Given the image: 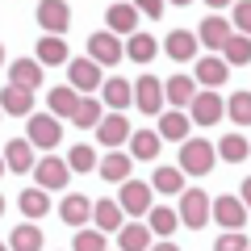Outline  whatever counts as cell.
Instances as JSON below:
<instances>
[{"mask_svg":"<svg viewBox=\"0 0 251 251\" xmlns=\"http://www.w3.org/2000/svg\"><path fill=\"white\" fill-rule=\"evenodd\" d=\"M214 163H218V155L205 138H184L180 143V163H176L180 176H205V172H214Z\"/></svg>","mask_w":251,"mask_h":251,"instance_id":"1","label":"cell"},{"mask_svg":"<svg viewBox=\"0 0 251 251\" xmlns=\"http://www.w3.org/2000/svg\"><path fill=\"white\" fill-rule=\"evenodd\" d=\"M130 105H138V113L159 117L163 113V80L159 75H138L130 84Z\"/></svg>","mask_w":251,"mask_h":251,"instance_id":"2","label":"cell"},{"mask_svg":"<svg viewBox=\"0 0 251 251\" xmlns=\"http://www.w3.org/2000/svg\"><path fill=\"white\" fill-rule=\"evenodd\" d=\"M63 138V126L54 122L50 113H29L25 117V143L38 147V151H54Z\"/></svg>","mask_w":251,"mask_h":251,"instance_id":"3","label":"cell"},{"mask_svg":"<svg viewBox=\"0 0 251 251\" xmlns=\"http://www.w3.org/2000/svg\"><path fill=\"white\" fill-rule=\"evenodd\" d=\"M222 113H226V100L218 97V92H209V88H201L197 97L188 100V126H218L222 122Z\"/></svg>","mask_w":251,"mask_h":251,"instance_id":"4","label":"cell"},{"mask_svg":"<svg viewBox=\"0 0 251 251\" xmlns=\"http://www.w3.org/2000/svg\"><path fill=\"white\" fill-rule=\"evenodd\" d=\"M209 218H214L222 230H243L247 226V205H243V197H209Z\"/></svg>","mask_w":251,"mask_h":251,"instance_id":"5","label":"cell"},{"mask_svg":"<svg viewBox=\"0 0 251 251\" xmlns=\"http://www.w3.org/2000/svg\"><path fill=\"white\" fill-rule=\"evenodd\" d=\"M67 88L75 97H92L100 88V67L92 59H67Z\"/></svg>","mask_w":251,"mask_h":251,"instance_id":"6","label":"cell"},{"mask_svg":"<svg viewBox=\"0 0 251 251\" xmlns=\"http://www.w3.org/2000/svg\"><path fill=\"white\" fill-rule=\"evenodd\" d=\"M176 218H180L184 226H193V230H201V226L209 222V197L201 193V188H184V193H180Z\"/></svg>","mask_w":251,"mask_h":251,"instance_id":"7","label":"cell"},{"mask_svg":"<svg viewBox=\"0 0 251 251\" xmlns=\"http://www.w3.org/2000/svg\"><path fill=\"white\" fill-rule=\"evenodd\" d=\"M38 25H42L50 38H63V34H67V25H72V9H67V0H38Z\"/></svg>","mask_w":251,"mask_h":251,"instance_id":"8","label":"cell"},{"mask_svg":"<svg viewBox=\"0 0 251 251\" xmlns=\"http://www.w3.org/2000/svg\"><path fill=\"white\" fill-rule=\"evenodd\" d=\"M29 172H34V188H42V193H50V188H67V176H72V172H67V163H63L59 155L38 159Z\"/></svg>","mask_w":251,"mask_h":251,"instance_id":"9","label":"cell"},{"mask_svg":"<svg viewBox=\"0 0 251 251\" xmlns=\"http://www.w3.org/2000/svg\"><path fill=\"white\" fill-rule=\"evenodd\" d=\"M155 201H151V184H143V180H122V193H117V209L122 214H147Z\"/></svg>","mask_w":251,"mask_h":251,"instance_id":"10","label":"cell"},{"mask_svg":"<svg viewBox=\"0 0 251 251\" xmlns=\"http://www.w3.org/2000/svg\"><path fill=\"white\" fill-rule=\"evenodd\" d=\"M92 130H97L100 147H109V151H117V147H122L126 138L134 134V126L126 122V113H105V117H100L97 126H92Z\"/></svg>","mask_w":251,"mask_h":251,"instance_id":"11","label":"cell"},{"mask_svg":"<svg viewBox=\"0 0 251 251\" xmlns=\"http://www.w3.org/2000/svg\"><path fill=\"white\" fill-rule=\"evenodd\" d=\"M88 59L97 63V67H117V63H122V42H117L109 29L105 34L97 29V34L88 38Z\"/></svg>","mask_w":251,"mask_h":251,"instance_id":"12","label":"cell"},{"mask_svg":"<svg viewBox=\"0 0 251 251\" xmlns=\"http://www.w3.org/2000/svg\"><path fill=\"white\" fill-rule=\"evenodd\" d=\"M59 218L67 226H75V230H84V222L92 218V201L84 197V193H67V197L59 201Z\"/></svg>","mask_w":251,"mask_h":251,"instance_id":"13","label":"cell"},{"mask_svg":"<svg viewBox=\"0 0 251 251\" xmlns=\"http://www.w3.org/2000/svg\"><path fill=\"white\" fill-rule=\"evenodd\" d=\"M105 25H109V34H134L138 29V13H134V4L130 0H117V4H109V13H105Z\"/></svg>","mask_w":251,"mask_h":251,"instance_id":"14","label":"cell"},{"mask_svg":"<svg viewBox=\"0 0 251 251\" xmlns=\"http://www.w3.org/2000/svg\"><path fill=\"white\" fill-rule=\"evenodd\" d=\"M9 84H13V88H25V92H38V88H42V67H38L34 59L9 63Z\"/></svg>","mask_w":251,"mask_h":251,"instance_id":"15","label":"cell"},{"mask_svg":"<svg viewBox=\"0 0 251 251\" xmlns=\"http://www.w3.org/2000/svg\"><path fill=\"white\" fill-rule=\"evenodd\" d=\"M163 50H168V59H176V63H193L197 59V38H193V29H172L168 42H163Z\"/></svg>","mask_w":251,"mask_h":251,"instance_id":"16","label":"cell"},{"mask_svg":"<svg viewBox=\"0 0 251 251\" xmlns=\"http://www.w3.org/2000/svg\"><path fill=\"white\" fill-rule=\"evenodd\" d=\"M188 130H193V126H188V117L180 113V109H163V113H159V130H155V134H159V143H163V138H168V143H184Z\"/></svg>","mask_w":251,"mask_h":251,"instance_id":"17","label":"cell"},{"mask_svg":"<svg viewBox=\"0 0 251 251\" xmlns=\"http://www.w3.org/2000/svg\"><path fill=\"white\" fill-rule=\"evenodd\" d=\"M226 75H230V67H226L218 54H205V59L197 63V75H193V84H201V88L214 92L218 84H226Z\"/></svg>","mask_w":251,"mask_h":251,"instance_id":"18","label":"cell"},{"mask_svg":"<svg viewBox=\"0 0 251 251\" xmlns=\"http://www.w3.org/2000/svg\"><path fill=\"white\" fill-rule=\"evenodd\" d=\"M0 109H4V113H13V117H29V113H34V92L4 84V88H0Z\"/></svg>","mask_w":251,"mask_h":251,"instance_id":"19","label":"cell"},{"mask_svg":"<svg viewBox=\"0 0 251 251\" xmlns=\"http://www.w3.org/2000/svg\"><path fill=\"white\" fill-rule=\"evenodd\" d=\"M4 172H29L34 168V147L25 143V138H9V147H4Z\"/></svg>","mask_w":251,"mask_h":251,"instance_id":"20","label":"cell"},{"mask_svg":"<svg viewBox=\"0 0 251 251\" xmlns=\"http://www.w3.org/2000/svg\"><path fill=\"white\" fill-rule=\"evenodd\" d=\"M122 54H130V59H134L138 67H147V63H151L155 54H159V42H155L151 34H143V29H134V34H130V42L122 46Z\"/></svg>","mask_w":251,"mask_h":251,"instance_id":"21","label":"cell"},{"mask_svg":"<svg viewBox=\"0 0 251 251\" xmlns=\"http://www.w3.org/2000/svg\"><path fill=\"white\" fill-rule=\"evenodd\" d=\"M193 97H197V84H193V75H172V80L163 84V100H168L172 109H184Z\"/></svg>","mask_w":251,"mask_h":251,"instance_id":"22","label":"cell"},{"mask_svg":"<svg viewBox=\"0 0 251 251\" xmlns=\"http://www.w3.org/2000/svg\"><path fill=\"white\" fill-rule=\"evenodd\" d=\"M126 143H130V159H143V163H151L155 155H159V147H163L155 130H134Z\"/></svg>","mask_w":251,"mask_h":251,"instance_id":"23","label":"cell"},{"mask_svg":"<svg viewBox=\"0 0 251 251\" xmlns=\"http://www.w3.org/2000/svg\"><path fill=\"white\" fill-rule=\"evenodd\" d=\"M97 168H100V176H105V180L122 184V180H130V168H134V159H130L126 151H109L105 159H97Z\"/></svg>","mask_w":251,"mask_h":251,"instance_id":"24","label":"cell"},{"mask_svg":"<svg viewBox=\"0 0 251 251\" xmlns=\"http://www.w3.org/2000/svg\"><path fill=\"white\" fill-rule=\"evenodd\" d=\"M92 222H97L100 234H117L122 222H126V214L117 209V201H97V205H92Z\"/></svg>","mask_w":251,"mask_h":251,"instance_id":"25","label":"cell"},{"mask_svg":"<svg viewBox=\"0 0 251 251\" xmlns=\"http://www.w3.org/2000/svg\"><path fill=\"white\" fill-rule=\"evenodd\" d=\"M117 247H122V251H147V247H151V230H147V222H122V230H117Z\"/></svg>","mask_w":251,"mask_h":251,"instance_id":"26","label":"cell"},{"mask_svg":"<svg viewBox=\"0 0 251 251\" xmlns=\"http://www.w3.org/2000/svg\"><path fill=\"white\" fill-rule=\"evenodd\" d=\"M230 34H234V29H230V21H226V17H205V21H201V29H197L193 38H197V42H205V46H214V50H222V42H226Z\"/></svg>","mask_w":251,"mask_h":251,"instance_id":"27","label":"cell"},{"mask_svg":"<svg viewBox=\"0 0 251 251\" xmlns=\"http://www.w3.org/2000/svg\"><path fill=\"white\" fill-rule=\"evenodd\" d=\"M100 100H105L113 113H122V109L130 105V80H122V75H109V80L100 84Z\"/></svg>","mask_w":251,"mask_h":251,"instance_id":"28","label":"cell"},{"mask_svg":"<svg viewBox=\"0 0 251 251\" xmlns=\"http://www.w3.org/2000/svg\"><path fill=\"white\" fill-rule=\"evenodd\" d=\"M218 59L226 63V67H247V59H251V42H247V34H230L222 42V54Z\"/></svg>","mask_w":251,"mask_h":251,"instance_id":"29","label":"cell"},{"mask_svg":"<svg viewBox=\"0 0 251 251\" xmlns=\"http://www.w3.org/2000/svg\"><path fill=\"white\" fill-rule=\"evenodd\" d=\"M75 100H80V97H75V92L67 88V84H59V88H50V92H46V109H50V117H54V122H63V117H72Z\"/></svg>","mask_w":251,"mask_h":251,"instance_id":"30","label":"cell"},{"mask_svg":"<svg viewBox=\"0 0 251 251\" xmlns=\"http://www.w3.org/2000/svg\"><path fill=\"white\" fill-rule=\"evenodd\" d=\"M176 226H180V218H176V209H168V205H151L147 209V230L151 234H176Z\"/></svg>","mask_w":251,"mask_h":251,"instance_id":"31","label":"cell"},{"mask_svg":"<svg viewBox=\"0 0 251 251\" xmlns=\"http://www.w3.org/2000/svg\"><path fill=\"white\" fill-rule=\"evenodd\" d=\"M34 63H38V67H59V63H67V42L46 34L42 42H38V59Z\"/></svg>","mask_w":251,"mask_h":251,"instance_id":"32","label":"cell"},{"mask_svg":"<svg viewBox=\"0 0 251 251\" xmlns=\"http://www.w3.org/2000/svg\"><path fill=\"white\" fill-rule=\"evenodd\" d=\"M67 122H72V126H80V130H92V126L100 122V100H97V97H80Z\"/></svg>","mask_w":251,"mask_h":251,"instance_id":"33","label":"cell"},{"mask_svg":"<svg viewBox=\"0 0 251 251\" xmlns=\"http://www.w3.org/2000/svg\"><path fill=\"white\" fill-rule=\"evenodd\" d=\"M214 155H222L226 163H243L251 155V147H247V134H222V143L214 147Z\"/></svg>","mask_w":251,"mask_h":251,"instance_id":"34","label":"cell"},{"mask_svg":"<svg viewBox=\"0 0 251 251\" xmlns=\"http://www.w3.org/2000/svg\"><path fill=\"white\" fill-rule=\"evenodd\" d=\"M9 251H42V230L38 222H21L9 239Z\"/></svg>","mask_w":251,"mask_h":251,"instance_id":"35","label":"cell"},{"mask_svg":"<svg viewBox=\"0 0 251 251\" xmlns=\"http://www.w3.org/2000/svg\"><path fill=\"white\" fill-rule=\"evenodd\" d=\"M21 214H25L29 222L46 218V214H50V197H46L42 188H25V193H21Z\"/></svg>","mask_w":251,"mask_h":251,"instance_id":"36","label":"cell"},{"mask_svg":"<svg viewBox=\"0 0 251 251\" xmlns=\"http://www.w3.org/2000/svg\"><path fill=\"white\" fill-rule=\"evenodd\" d=\"M151 193H184V176H180V168H155L151 176Z\"/></svg>","mask_w":251,"mask_h":251,"instance_id":"37","label":"cell"},{"mask_svg":"<svg viewBox=\"0 0 251 251\" xmlns=\"http://www.w3.org/2000/svg\"><path fill=\"white\" fill-rule=\"evenodd\" d=\"M97 159H100V155L92 151L88 143H80V147L67 151V159H63V163H67V172H97Z\"/></svg>","mask_w":251,"mask_h":251,"instance_id":"38","label":"cell"},{"mask_svg":"<svg viewBox=\"0 0 251 251\" xmlns=\"http://www.w3.org/2000/svg\"><path fill=\"white\" fill-rule=\"evenodd\" d=\"M226 113H230L239 126H247L251 122V92H234V97L226 100Z\"/></svg>","mask_w":251,"mask_h":251,"instance_id":"39","label":"cell"},{"mask_svg":"<svg viewBox=\"0 0 251 251\" xmlns=\"http://www.w3.org/2000/svg\"><path fill=\"white\" fill-rule=\"evenodd\" d=\"M72 251H105V234L100 230H80L72 243Z\"/></svg>","mask_w":251,"mask_h":251,"instance_id":"40","label":"cell"},{"mask_svg":"<svg viewBox=\"0 0 251 251\" xmlns=\"http://www.w3.org/2000/svg\"><path fill=\"white\" fill-rule=\"evenodd\" d=\"M214 251H247V234H243V230H226V234H218Z\"/></svg>","mask_w":251,"mask_h":251,"instance_id":"41","label":"cell"},{"mask_svg":"<svg viewBox=\"0 0 251 251\" xmlns=\"http://www.w3.org/2000/svg\"><path fill=\"white\" fill-rule=\"evenodd\" d=\"M130 4H134L138 17H151V21L163 17V0H130Z\"/></svg>","mask_w":251,"mask_h":251,"instance_id":"42","label":"cell"},{"mask_svg":"<svg viewBox=\"0 0 251 251\" xmlns=\"http://www.w3.org/2000/svg\"><path fill=\"white\" fill-rule=\"evenodd\" d=\"M234 25H239V34H247V29H251V4H247V0H234Z\"/></svg>","mask_w":251,"mask_h":251,"instance_id":"43","label":"cell"},{"mask_svg":"<svg viewBox=\"0 0 251 251\" xmlns=\"http://www.w3.org/2000/svg\"><path fill=\"white\" fill-rule=\"evenodd\" d=\"M147 251H180V247H176V243H172V239H163V243H151V247H147Z\"/></svg>","mask_w":251,"mask_h":251,"instance_id":"44","label":"cell"},{"mask_svg":"<svg viewBox=\"0 0 251 251\" xmlns=\"http://www.w3.org/2000/svg\"><path fill=\"white\" fill-rule=\"evenodd\" d=\"M205 4H214V9H222V4H234V0H205Z\"/></svg>","mask_w":251,"mask_h":251,"instance_id":"45","label":"cell"},{"mask_svg":"<svg viewBox=\"0 0 251 251\" xmlns=\"http://www.w3.org/2000/svg\"><path fill=\"white\" fill-rule=\"evenodd\" d=\"M168 4H193V0H168Z\"/></svg>","mask_w":251,"mask_h":251,"instance_id":"46","label":"cell"},{"mask_svg":"<svg viewBox=\"0 0 251 251\" xmlns=\"http://www.w3.org/2000/svg\"><path fill=\"white\" fill-rule=\"evenodd\" d=\"M0 67H4V46H0Z\"/></svg>","mask_w":251,"mask_h":251,"instance_id":"47","label":"cell"},{"mask_svg":"<svg viewBox=\"0 0 251 251\" xmlns=\"http://www.w3.org/2000/svg\"><path fill=\"white\" fill-rule=\"evenodd\" d=\"M0 214H4V197H0Z\"/></svg>","mask_w":251,"mask_h":251,"instance_id":"48","label":"cell"},{"mask_svg":"<svg viewBox=\"0 0 251 251\" xmlns=\"http://www.w3.org/2000/svg\"><path fill=\"white\" fill-rule=\"evenodd\" d=\"M0 251H9V243H0Z\"/></svg>","mask_w":251,"mask_h":251,"instance_id":"49","label":"cell"},{"mask_svg":"<svg viewBox=\"0 0 251 251\" xmlns=\"http://www.w3.org/2000/svg\"><path fill=\"white\" fill-rule=\"evenodd\" d=\"M0 172H4V159H0Z\"/></svg>","mask_w":251,"mask_h":251,"instance_id":"50","label":"cell"}]
</instances>
